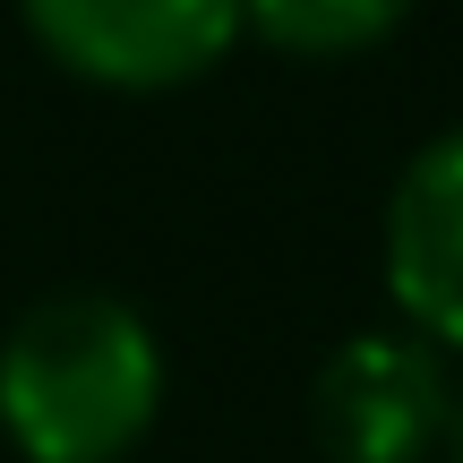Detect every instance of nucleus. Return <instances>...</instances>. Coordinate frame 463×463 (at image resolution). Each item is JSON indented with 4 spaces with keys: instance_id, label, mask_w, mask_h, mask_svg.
Wrapping results in <instances>:
<instances>
[{
    "instance_id": "nucleus-1",
    "label": "nucleus",
    "mask_w": 463,
    "mask_h": 463,
    "mask_svg": "<svg viewBox=\"0 0 463 463\" xmlns=\"http://www.w3.org/2000/svg\"><path fill=\"white\" fill-rule=\"evenodd\" d=\"M164 395L172 361L120 292H43L0 335V438L17 463H129Z\"/></svg>"
},
{
    "instance_id": "nucleus-2",
    "label": "nucleus",
    "mask_w": 463,
    "mask_h": 463,
    "mask_svg": "<svg viewBox=\"0 0 463 463\" xmlns=\"http://www.w3.org/2000/svg\"><path fill=\"white\" fill-rule=\"evenodd\" d=\"M463 361L412 326H361L317 361L309 430L326 463H438Z\"/></svg>"
},
{
    "instance_id": "nucleus-3",
    "label": "nucleus",
    "mask_w": 463,
    "mask_h": 463,
    "mask_svg": "<svg viewBox=\"0 0 463 463\" xmlns=\"http://www.w3.org/2000/svg\"><path fill=\"white\" fill-rule=\"evenodd\" d=\"M34 52L103 95H181L241 43V0H17Z\"/></svg>"
},
{
    "instance_id": "nucleus-4",
    "label": "nucleus",
    "mask_w": 463,
    "mask_h": 463,
    "mask_svg": "<svg viewBox=\"0 0 463 463\" xmlns=\"http://www.w3.org/2000/svg\"><path fill=\"white\" fill-rule=\"evenodd\" d=\"M378 266L395 326L430 335L447 361H463V120L403 155L378 215Z\"/></svg>"
},
{
    "instance_id": "nucleus-5",
    "label": "nucleus",
    "mask_w": 463,
    "mask_h": 463,
    "mask_svg": "<svg viewBox=\"0 0 463 463\" xmlns=\"http://www.w3.org/2000/svg\"><path fill=\"white\" fill-rule=\"evenodd\" d=\"M412 0H241V34L283 61H369L395 43Z\"/></svg>"
},
{
    "instance_id": "nucleus-6",
    "label": "nucleus",
    "mask_w": 463,
    "mask_h": 463,
    "mask_svg": "<svg viewBox=\"0 0 463 463\" xmlns=\"http://www.w3.org/2000/svg\"><path fill=\"white\" fill-rule=\"evenodd\" d=\"M438 463H463V378H455V420H447V455Z\"/></svg>"
}]
</instances>
